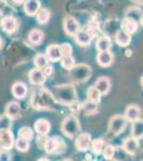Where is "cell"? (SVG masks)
<instances>
[{
	"instance_id": "2",
	"label": "cell",
	"mask_w": 143,
	"mask_h": 161,
	"mask_svg": "<svg viewBox=\"0 0 143 161\" xmlns=\"http://www.w3.org/2000/svg\"><path fill=\"white\" fill-rule=\"evenodd\" d=\"M69 77L73 82L75 83H84L90 80L91 75H92V68L88 64H75L74 67L69 70Z\"/></svg>"
},
{
	"instance_id": "31",
	"label": "cell",
	"mask_w": 143,
	"mask_h": 161,
	"mask_svg": "<svg viewBox=\"0 0 143 161\" xmlns=\"http://www.w3.org/2000/svg\"><path fill=\"white\" fill-rule=\"evenodd\" d=\"M14 145H15V147H16V149L22 153L28 152L30 148V142L25 139H22V137H18L17 140H15Z\"/></svg>"
},
{
	"instance_id": "7",
	"label": "cell",
	"mask_w": 143,
	"mask_h": 161,
	"mask_svg": "<svg viewBox=\"0 0 143 161\" xmlns=\"http://www.w3.org/2000/svg\"><path fill=\"white\" fill-rule=\"evenodd\" d=\"M14 136L11 129H1L0 130V146L4 150H10L14 146Z\"/></svg>"
},
{
	"instance_id": "11",
	"label": "cell",
	"mask_w": 143,
	"mask_h": 161,
	"mask_svg": "<svg viewBox=\"0 0 143 161\" xmlns=\"http://www.w3.org/2000/svg\"><path fill=\"white\" fill-rule=\"evenodd\" d=\"M28 75H29L30 83L32 85H35V86H41V85H43L44 83H45L46 79H47V77L44 75L42 69H38V68L30 70Z\"/></svg>"
},
{
	"instance_id": "26",
	"label": "cell",
	"mask_w": 143,
	"mask_h": 161,
	"mask_svg": "<svg viewBox=\"0 0 143 161\" xmlns=\"http://www.w3.org/2000/svg\"><path fill=\"white\" fill-rule=\"evenodd\" d=\"M111 39L107 37V36H103L97 39L96 42V50L98 52H104V51H109L111 48Z\"/></svg>"
},
{
	"instance_id": "33",
	"label": "cell",
	"mask_w": 143,
	"mask_h": 161,
	"mask_svg": "<svg viewBox=\"0 0 143 161\" xmlns=\"http://www.w3.org/2000/svg\"><path fill=\"white\" fill-rule=\"evenodd\" d=\"M60 61H61L62 68H64L65 70H67V71L71 70L73 67L75 66V59L72 55L61 57V58H60Z\"/></svg>"
},
{
	"instance_id": "4",
	"label": "cell",
	"mask_w": 143,
	"mask_h": 161,
	"mask_svg": "<svg viewBox=\"0 0 143 161\" xmlns=\"http://www.w3.org/2000/svg\"><path fill=\"white\" fill-rule=\"evenodd\" d=\"M44 149L49 155H61L65 153L66 144L61 137L51 136L45 140L44 142Z\"/></svg>"
},
{
	"instance_id": "21",
	"label": "cell",
	"mask_w": 143,
	"mask_h": 161,
	"mask_svg": "<svg viewBox=\"0 0 143 161\" xmlns=\"http://www.w3.org/2000/svg\"><path fill=\"white\" fill-rule=\"evenodd\" d=\"M74 37L76 39V42L81 46H88L91 43L93 38L89 31L85 30H79Z\"/></svg>"
},
{
	"instance_id": "8",
	"label": "cell",
	"mask_w": 143,
	"mask_h": 161,
	"mask_svg": "<svg viewBox=\"0 0 143 161\" xmlns=\"http://www.w3.org/2000/svg\"><path fill=\"white\" fill-rule=\"evenodd\" d=\"M4 32L9 33H14L15 31L17 30L18 28V22H17V19L12 15H8V16H4L3 19H1V25Z\"/></svg>"
},
{
	"instance_id": "22",
	"label": "cell",
	"mask_w": 143,
	"mask_h": 161,
	"mask_svg": "<svg viewBox=\"0 0 143 161\" xmlns=\"http://www.w3.org/2000/svg\"><path fill=\"white\" fill-rule=\"evenodd\" d=\"M94 86L97 88L98 92H100L101 95H107L109 92V90H110V87H111L110 80L106 76H101L96 80Z\"/></svg>"
},
{
	"instance_id": "30",
	"label": "cell",
	"mask_w": 143,
	"mask_h": 161,
	"mask_svg": "<svg viewBox=\"0 0 143 161\" xmlns=\"http://www.w3.org/2000/svg\"><path fill=\"white\" fill-rule=\"evenodd\" d=\"M34 136V133H33V130L30 128V127H22V128L18 130V137H22V139H25L27 141H31Z\"/></svg>"
},
{
	"instance_id": "6",
	"label": "cell",
	"mask_w": 143,
	"mask_h": 161,
	"mask_svg": "<svg viewBox=\"0 0 143 161\" xmlns=\"http://www.w3.org/2000/svg\"><path fill=\"white\" fill-rule=\"evenodd\" d=\"M33 99L38 100L33 103V104H34L33 106L38 108H53V105H54V102H56V101L54 100L50 92H47V90H41L36 96H33Z\"/></svg>"
},
{
	"instance_id": "27",
	"label": "cell",
	"mask_w": 143,
	"mask_h": 161,
	"mask_svg": "<svg viewBox=\"0 0 143 161\" xmlns=\"http://www.w3.org/2000/svg\"><path fill=\"white\" fill-rule=\"evenodd\" d=\"M50 16H51L50 11H49L48 9H45V8H43V9L38 10V12L36 13V20H38V24L45 25V24H47V23L49 22V19H50Z\"/></svg>"
},
{
	"instance_id": "44",
	"label": "cell",
	"mask_w": 143,
	"mask_h": 161,
	"mask_svg": "<svg viewBox=\"0 0 143 161\" xmlns=\"http://www.w3.org/2000/svg\"><path fill=\"white\" fill-rule=\"evenodd\" d=\"M140 22H141V25L143 26V15L141 16V19H140Z\"/></svg>"
},
{
	"instance_id": "32",
	"label": "cell",
	"mask_w": 143,
	"mask_h": 161,
	"mask_svg": "<svg viewBox=\"0 0 143 161\" xmlns=\"http://www.w3.org/2000/svg\"><path fill=\"white\" fill-rule=\"evenodd\" d=\"M33 62H34L36 68L44 69L48 64V59H47V57H46V55H44V54H38V55L34 57Z\"/></svg>"
},
{
	"instance_id": "28",
	"label": "cell",
	"mask_w": 143,
	"mask_h": 161,
	"mask_svg": "<svg viewBox=\"0 0 143 161\" xmlns=\"http://www.w3.org/2000/svg\"><path fill=\"white\" fill-rule=\"evenodd\" d=\"M90 147H91V150H92L93 154L98 156L103 153V149H104V147H105V141H104L103 139L93 140V141H91Z\"/></svg>"
},
{
	"instance_id": "14",
	"label": "cell",
	"mask_w": 143,
	"mask_h": 161,
	"mask_svg": "<svg viewBox=\"0 0 143 161\" xmlns=\"http://www.w3.org/2000/svg\"><path fill=\"white\" fill-rule=\"evenodd\" d=\"M50 128H51V125L50 123L45 118H40L35 121L34 124V129L36 131V133L41 136H47L50 131Z\"/></svg>"
},
{
	"instance_id": "3",
	"label": "cell",
	"mask_w": 143,
	"mask_h": 161,
	"mask_svg": "<svg viewBox=\"0 0 143 161\" xmlns=\"http://www.w3.org/2000/svg\"><path fill=\"white\" fill-rule=\"evenodd\" d=\"M80 121L75 115H69L64 118V120L62 121L61 125V130L63 132V134L69 139H73L79 134L80 131Z\"/></svg>"
},
{
	"instance_id": "12",
	"label": "cell",
	"mask_w": 143,
	"mask_h": 161,
	"mask_svg": "<svg viewBox=\"0 0 143 161\" xmlns=\"http://www.w3.org/2000/svg\"><path fill=\"white\" fill-rule=\"evenodd\" d=\"M11 90H12L13 97L16 98V99H18V100H23L27 97L28 88H27V85L23 82L14 83L12 88H11Z\"/></svg>"
},
{
	"instance_id": "40",
	"label": "cell",
	"mask_w": 143,
	"mask_h": 161,
	"mask_svg": "<svg viewBox=\"0 0 143 161\" xmlns=\"http://www.w3.org/2000/svg\"><path fill=\"white\" fill-rule=\"evenodd\" d=\"M6 7H7L6 0H0V14L3 12V10H4V8H6Z\"/></svg>"
},
{
	"instance_id": "42",
	"label": "cell",
	"mask_w": 143,
	"mask_h": 161,
	"mask_svg": "<svg viewBox=\"0 0 143 161\" xmlns=\"http://www.w3.org/2000/svg\"><path fill=\"white\" fill-rule=\"evenodd\" d=\"M132 1H135L136 3H139V4H143V0H132Z\"/></svg>"
},
{
	"instance_id": "20",
	"label": "cell",
	"mask_w": 143,
	"mask_h": 161,
	"mask_svg": "<svg viewBox=\"0 0 143 161\" xmlns=\"http://www.w3.org/2000/svg\"><path fill=\"white\" fill-rule=\"evenodd\" d=\"M122 29L126 32H128L129 35H132L138 30V20L131 19V17H125L121 23Z\"/></svg>"
},
{
	"instance_id": "13",
	"label": "cell",
	"mask_w": 143,
	"mask_h": 161,
	"mask_svg": "<svg viewBox=\"0 0 143 161\" xmlns=\"http://www.w3.org/2000/svg\"><path fill=\"white\" fill-rule=\"evenodd\" d=\"M123 149L126 154H128L130 156H135L137 154L138 149H139V142H138V140L134 136L127 137L125 141L123 142Z\"/></svg>"
},
{
	"instance_id": "37",
	"label": "cell",
	"mask_w": 143,
	"mask_h": 161,
	"mask_svg": "<svg viewBox=\"0 0 143 161\" xmlns=\"http://www.w3.org/2000/svg\"><path fill=\"white\" fill-rule=\"evenodd\" d=\"M73 48L69 43H63L62 45H60V53H61V57L72 55Z\"/></svg>"
},
{
	"instance_id": "47",
	"label": "cell",
	"mask_w": 143,
	"mask_h": 161,
	"mask_svg": "<svg viewBox=\"0 0 143 161\" xmlns=\"http://www.w3.org/2000/svg\"><path fill=\"white\" fill-rule=\"evenodd\" d=\"M1 149H2V148H1V146H0V150H1Z\"/></svg>"
},
{
	"instance_id": "17",
	"label": "cell",
	"mask_w": 143,
	"mask_h": 161,
	"mask_svg": "<svg viewBox=\"0 0 143 161\" xmlns=\"http://www.w3.org/2000/svg\"><path fill=\"white\" fill-rule=\"evenodd\" d=\"M41 9V3L38 0H26L24 2V11L29 16H34Z\"/></svg>"
},
{
	"instance_id": "18",
	"label": "cell",
	"mask_w": 143,
	"mask_h": 161,
	"mask_svg": "<svg viewBox=\"0 0 143 161\" xmlns=\"http://www.w3.org/2000/svg\"><path fill=\"white\" fill-rule=\"evenodd\" d=\"M114 37H115V42L118 43V45L122 46V47H126L131 42V35H129L128 32L124 31L123 29L116 31Z\"/></svg>"
},
{
	"instance_id": "23",
	"label": "cell",
	"mask_w": 143,
	"mask_h": 161,
	"mask_svg": "<svg viewBox=\"0 0 143 161\" xmlns=\"http://www.w3.org/2000/svg\"><path fill=\"white\" fill-rule=\"evenodd\" d=\"M4 114H7L9 117L12 119H15L19 116L20 114V106L16 102V101H11L9 102L6 106V110H4Z\"/></svg>"
},
{
	"instance_id": "24",
	"label": "cell",
	"mask_w": 143,
	"mask_h": 161,
	"mask_svg": "<svg viewBox=\"0 0 143 161\" xmlns=\"http://www.w3.org/2000/svg\"><path fill=\"white\" fill-rule=\"evenodd\" d=\"M28 40L33 45H40L44 40V32L40 29L30 30L29 35H28Z\"/></svg>"
},
{
	"instance_id": "25",
	"label": "cell",
	"mask_w": 143,
	"mask_h": 161,
	"mask_svg": "<svg viewBox=\"0 0 143 161\" xmlns=\"http://www.w3.org/2000/svg\"><path fill=\"white\" fill-rule=\"evenodd\" d=\"M131 136L136 137L137 140L143 139V119H137L132 121L131 126Z\"/></svg>"
},
{
	"instance_id": "41",
	"label": "cell",
	"mask_w": 143,
	"mask_h": 161,
	"mask_svg": "<svg viewBox=\"0 0 143 161\" xmlns=\"http://www.w3.org/2000/svg\"><path fill=\"white\" fill-rule=\"evenodd\" d=\"M12 1L14 2V3H16V4H23L26 0H12Z\"/></svg>"
},
{
	"instance_id": "10",
	"label": "cell",
	"mask_w": 143,
	"mask_h": 161,
	"mask_svg": "<svg viewBox=\"0 0 143 161\" xmlns=\"http://www.w3.org/2000/svg\"><path fill=\"white\" fill-rule=\"evenodd\" d=\"M91 134L87 133V132H84V133H80L79 136H77L76 142H75V145H76V148L79 152H85L90 148L91 145Z\"/></svg>"
},
{
	"instance_id": "29",
	"label": "cell",
	"mask_w": 143,
	"mask_h": 161,
	"mask_svg": "<svg viewBox=\"0 0 143 161\" xmlns=\"http://www.w3.org/2000/svg\"><path fill=\"white\" fill-rule=\"evenodd\" d=\"M100 96H101V93L98 92V89L95 86H91L87 92L88 100L97 103V104L100 102Z\"/></svg>"
},
{
	"instance_id": "46",
	"label": "cell",
	"mask_w": 143,
	"mask_h": 161,
	"mask_svg": "<svg viewBox=\"0 0 143 161\" xmlns=\"http://www.w3.org/2000/svg\"><path fill=\"white\" fill-rule=\"evenodd\" d=\"M0 25H1V19H0Z\"/></svg>"
},
{
	"instance_id": "16",
	"label": "cell",
	"mask_w": 143,
	"mask_h": 161,
	"mask_svg": "<svg viewBox=\"0 0 143 161\" xmlns=\"http://www.w3.org/2000/svg\"><path fill=\"white\" fill-rule=\"evenodd\" d=\"M46 57H47L48 61L57 62L61 58V53H60V45L58 44H50L46 48Z\"/></svg>"
},
{
	"instance_id": "38",
	"label": "cell",
	"mask_w": 143,
	"mask_h": 161,
	"mask_svg": "<svg viewBox=\"0 0 143 161\" xmlns=\"http://www.w3.org/2000/svg\"><path fill=\"white\" fill-rule=\"evenodd\" d=\"M42 71H43V73H44V75H45L46 77H49L51 74L54 73V67L47 64V66H46L45 68L42 69Z\"/></svg>"
},
{
	"instance_id": "45",
	"label": "cell",
	"mask_w": 143,
	"mask_h": 161,
	"mask_svg": "<svg viewBox=\"0 0 143 161\" xmlns=\"http://www.w3.org/2000/svg\"><path fill=\"white\" fill-rule=\"evenodd\" d=\"M141 85H142V86H143V76L141 77Z\"/></svg>"
},
{
	"instance_id": "39",
	"label": "cell",
	"mask_w": 143,
	"mask_h": 161,
	"mask_svg": "<svg viewBox=\"0 0 143 161\" xmlns=\"http://www.w3.org/2000/svg\"><path fill=\"white\" fill-rule=\"evenodd\" d=\"M12 159L11 155L8 152H3V150H0V161H10Z\"/></svg>"
},
{
	"instance_id": "35",
	"label": "cell",
	"mask_w": 143,
	"mask_h": 161,
	"mask_svg": "<svg viewBox=\"0 0 143 161\" xmlns=\"http://www.w3.org/2000/svg\"><path fill=\"white\" fill-rule=\"evenodd\" d=\"M13 119L7 115V114H2L0 115V130L1 129H11Z\"/></svg>"
},
{
	"instance_id": "1",
	"label": "cell",
	"mask_w": 143,
	"mask_h": 161,
	"mask_svg": "<svg viewBox=\"0 0 143 161\" xmlns=\"http://www.w3.org/2000/svg\"><path fill=\"white\" fill-rule=\"evenodd\" d=\"M54 100L62 105H74L78 102L76 88L73 84H63L53 87L50 90Z\"/></svg>"
},
{
	"instance_id": "34",
	"label": "cell",
	"mask_w": 143,
	"mask_h": 161,
	"mask_svg": "<svg viewBox=\"0 0 143 161\" xmlns=\"http://www.w3.org/2000/svg\"><path fill=\"white\" fill-rule=\"evenodd\" d=\"M82 111H84L87 115H93V114L97 111V103L88 100L87 102H84V104H82Z\"/></svg>"
},
{
	"instance_id": "43",
	"label": "cell",
	"mask_w": 143,
	"mask_h": 161,
	"mask_svg": "<svg viewBox=\"0 0 143 161\" xmlns=\"http://www.w3.org/2000/svg\"><path fill=\"white\" fill-rule=\"evenodd\" d=\"M1 47H2V40H1V38H0V50H1Z\"/></svg>"
},
{
	"instance_id": "9",
	"label": "cell",
	"mask_w": 143,
	"mask_h": 161,
	"mask_svg": "<svg viewBox=\"0 0 143 161\" xmlns=\"http://www.w3.org/2000/svg\"><path fill=\"white\" fill-rule=\"evenodd\" d=\"M63 28L66 35L75 36L80 30V25L75 17L66 16L63 20Z\"/></svg>"
},
{
	"instance_id": "15",
	"label": "cell",
	"mask_w": 143,
	"mask_h": 161,
	"mask_svg": "<svg viewBox=\"0 0 143 161\" xmlns=\"http://www.w3.org/2000/svg\"><path fill=\"white\" fill-rule=\"evenodd\" d=\"M97 62L100 67H104V68H107V67L111 66L113 62V54L111 53L110 50L109 51H104V52H100L98 53L97 57Z\"/></svg>"
},
{
	"instance_id": "19",
	"label": "cell",
	"mask_w": 143,
	"mask_h": 161,
	"mask_svg": "<svg viewBox=\"0 0 143 161\" xmlns=\"http://www.w3.org/2000/svg\"><path fill=\"white\" fill-rule=\"evenodd\" d=\"M140 115H141V108H139L136 104H131L128 105L125 111V118L127 119V121H135L137 119L140 118Z\"/></svg>"
},
{
	"instance_id": "36",
	"label": "cell",
	"mask_w": 143,
	"mask_h": 161,
	"mask_svg": "<svg viewBox=\"0 0 143 161\" xmlns=\"http://www.w3.org/2000/svg\"><path fill=\"white\" fill-rule=\"evenodd\" d=\"M114 153H115V149L112 145H108V146L104 147L103 149V155H104V158L106 160H111L113 159L114 157Z\"/></svg>"
},
{
	"instance_id": "5",
	"label": "cell",
	"mask_w": 143,
	"mask_h": 161,
	"mask_svg": "<svg viewBox=\"0 0 143 161\" xmlns=\"http://www.w3.org/2000/svg\"><path fill=\"white\" fill-rule=\"evenodd\" d=\"M127 126V119L123 115H115L110 118L108 125V131L112 136H118L125 130Z\"/></svg>"
}]
</instances>
